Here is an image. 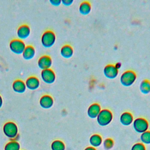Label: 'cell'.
<instances>
[{"label": "cell", "instance_id": "1", "mask_svg": "<svg viewBox=\"0 0 150 150\" xmlns=\"http://www.w3.org/2000/svg\"><path fill=\"white\" fill-rule=\"evenodd\" d=\"M113 118L111 111L108 109H103L100 111L97 117V123L102 127L106 126L110 124Z\"/></svg>", "mask_w": 150, "mask_h": 150}, {"label": "cell", "instance_id": "2", "mask_svg": "<svg viewBox=\"0 0 150 150\" xmlns=\"http://www.w3.org/2000/svg\"><path fill=\"white\" fill-rule=\"evenodd\" d=\"M56 39L55 33L50 30H47L44 32L41 37V43L45 48H50L54 45Z\"/></svg>", "mask_w": 150, "mask_h": 150}, {"label": "cell", "instance_id": "3", "mask_svg": "<svg viewBox=\"0 0 150 150\" xmlns=\"http://www.w3.org/2000/svg\"><path fill=\"white\" fill-rule=\"evenodd\" d=\"M137 79L136 73L132 70H127L123 72L120 79L121 84L125 87L132 86Z\"/></svg>", "mask_w": 150, "mask_h": 150}, {"label": "cell", "instance_id": "4", "mask_svg": "<svg viewBox=\"0 0 150 150\" xmlns=\"http://www.w3.org/2000/svg\"><path fill=\"white\" fill-rule=\"evenodd\" d=\"M3 132L6 137L9 138H15L18 134V128L17 125L12 121L6 122L3 127Z\"/></svg>", "mask_w": 150, "mask_h": 150}, {"label": "cell", "instance_id": "5", "mask_svg": "<svg viewBox=\"0 0 150 150\" xmlns=\"http://www.w3.org/2000/svg\"><path fill=\"white\" fill-rule=\"evenodd\" d=\"M9 49L11 51L16 54H22L26 45L23 40L19 39H14L9 42Z\"/></svg>", "mask_w": 150, "mask_h": 150}, {"label": "cell", "instance_id": "6", "mask_svg": "<svg viewBox=\"0 0 150 150\" xmlns=\"http://www.w3.org/2000/svg\"><path fill=\"white\" fill-rule=\"evenodd\" d=\"M133 128L138 133H143L148 131L149 124L148 121L142 117H138L133 121Z\"/></svg>", "mask_w": 150, "mask_h": 150}, {"label": "cell", "instance_id": "7", "mask_svg": "<svg viewBox=\"0 0 150 150\" xmlns=\"http://www.w3.org/2000/svg\"><path fill=\"white\" fill-rule=\"evenodd\" d=\"M40 76L43 81L47 84H51L53 83L56 80L55 73L51 69L42 70Z\"/></svg>", "mask_w": 150, "mask_h": 150}, {"label": "cell", "instance_id": "8", "mask_svg": "<svg viewBox=\"0 0 150 150\" xmlns=\"http://www.w3.org/2000/svg\"><path fill=\"white\" fill-rule=\"evenodd\" d=\"M104 75L109 79H113L117 77L118 74V69L115 65L109 64L106 65L103 69Z\"/></svg>", "mask_w": 150, "mask_h": 150}, {"label": "cell", "instance_id": "9", "mask_svg": "<svg viewBox=\"0 0 150 150\" xmlns=\"http://www.w3.org/2000/svg\"><path fill=\"white\" fill-rule=\"evenodd\" d=\"M52 65V59L48 55H43L38 60V66L42 70L50 69Z\"/></svg>", "mask_w": 150, "mask_h": 150}, {"label": "cell", "instance_id": "10", "mask_svg": "<svg viewBox=\"0 0 150 150\" xmlns=\"http://www.w3.org/2000/svg\"><path fill=\"white\" fill-rule=\"evenodd\" d=\"M17 36L20 40H25L27 39L30 34V27L26 24L21 25L16 31Z\"/></svg>", "mask_w": 150, "mask_h": 150}, {"label": "cell", "instance_id": "11", "mask_svg": "<svg viewBox=\"0 0 150 150\" xmlns=\"http://www.w3.org/2000/svg\"><path fill=\"white\" fill-rule=\"evenodd\" d=\"M54 100L53 97L48 94L42 96L39 100V105L44 109H49L52 108Z\"/></svg>", "mask_w": 150, "mask_h": 150}, {"label": "cell", "instance_id": "12", "mask_svg": "<svg viewBox=\"0 0 150 150\" xmlns=\"http://www.w3.org/2000/svg\"><path fill=\"white\" fill-rule=\"evenodd\" d=\"M26 88L30 90H35L40 86V81L39 79L35 76L29 77L25 82Z\"/></svg>", "mask_w": 150, "mask_h": 150}, {"label": "cell", "instance_id": "13", "mask_svg": "<svg viewBox=\"0 0 150 150\" xmlns=\"http://www.w3.org/2000/svg\"><path fill=\"white\" fill-rule=\"evenodd\" d=\"M101 110L100 105L97 103H93L91 104L87 111V115L92 119L96 118Z\"/></svg>", "mask_w": 150, "mask_h": 150}, {"label": "cell", "instance_id": "14", "mask_svg": "<svg viewBox=\"0 0 150 150\" xmlns=\"http://www.w3.org/2000/svg\"><path fill=\"white\" fill-rule=\"evenodd\" d=\"M12 89L13 90L19 94H22L25 92L26 90V87L25 83L23 81L20 79L15 80L12 83Z\"/></svg>", "mask_w": 150, "mask_h": 150}, {"label": "cell", "instance_id": "15", "mask_svg": "<svg viewBox=\"0 0 150 150\" xmlns=\"http://www.w3.org/2000/svg\"><path fill=\"white\" fill-rule=\"evenodd\" d=\"M134 121V117L129 112H124L121 114L120 117V121L123 125L128 126L131 125Z\"/></svg>", "mask_w": 150, "mask_h": 150}, {"label": "cell", "instance_id": "16", "mask_svg": "<svg viewBox=\"0 0 150 150\" xmlns=\"http://www.w3.org/2000/svg\"><path fill=\"white\" fill-rule=\"evenodd\" d=\"M36 54V51L33 46L28 45L26 46V47L22 53L23 58L26 60H29L32 59Z\"/></svg>", "mask_w": 150, "mask_h": 150}, {"label": "cell", "instance_id": "17", "mask_svg": "<svg viewBox=\"0 0 150 150\" xmlns=\"http://www.w3.org/2000/svg\"><path fill=\"white\" fill-rule=\"evenodd\" d=\"M74 50L73 47L69 45H65L63 46L60 49V54L61 56L65 59H69L73 55Z\"/></svg>", "mask_w": 150, "mask_h": 150}, {"label": "cell", "instance_id": "18", "mask_svg": "<svg viewBox=\"0 0 150 150\" xmlns=\"http://www.w3.org/2000/svg\"><path fill=\"white\" fill-rule=\"evenodd\" d=\"M79 11L83 15H87L89 14L91 11V4L87 1L82 2L79 5Z\"/></svg>", "mask_w": 150, "mask_h": 150}, {"label": "cell", "instance_id": "19", "mask_svg": "<svg viewBox=\"0 0 150 150\" xmlns=\"http://www.w3.org/2000/svg\"><path fill=\"white\" fill-rule=\"evenodd\" d=\"M90 144L93 147H98L100 146L103 142V139L98 134L92 135L89 139Z\"/></svg>", "mask_w": 150, "mask_h": 150}, {"label": "cell", "instance_id": "20", "mask_svg": "<svg viewBox=\"0 0 150 150\" xmlns=\"http://www.w3.org/2000/svg\"><path fill=\"white\" fill-rule=\"evenodd\" d=\"M139 90L144 94H148L150 93V81L148 80H142L139 85Z\"/></svg>", "mask_w": 150, "mask_h": 150}, {"label": "cell", "instance_id": "21", "mask_svg": "<svg viewBox=\"0 0 150 150\" xmlns=\"http://www.w3.org/2000/svg\"><path fill=\"white\" fill-rule=\"evenodd\" d=\"M52 150H65V145L60 140H55L51 144Z\"/></svg>", "mask_w": 150, "mask_h": 150}, {"label": "cell", "instance_id": "22", "mask_svg": "<svg viewBox=\"0 0 150 150\" xmlns=\"http://www.w3.org/2000/svg\"><path fill=\"white\" fill-rule=\"evenodd\" d=\"M20 144L18 142L12 141L8 142L4 148V150H19Z\"/></svg>", "mask_w": 150, "mask_h": 150}, {"label": "cell", "instance_id": "23", "mask_svg": "<svg viewBox=\"0 0 150 150\" xmlns=\"http://www.w3.org/2000/svg\"><path fill=\"white\" fill-rule=\"evenodd\" d=\"M140 139L142 144H150V131H146L141 134Z\"/></svg>", "mask_w": 150, "mask_h": 150}, {"label": "cell", "instance_id": "24", "mask_svg": "<svg viewBox=\"0 0 150 150\" xmlns=\"http://www.w3.org/2000/svg\"><path fill=\"white\" fill-rule=\"evenodd\" d=\"M114 146V141L110 138H106L103 141V146L105 150H109L111 149Z\"/></svg>", "mask_w": 150, "mask_h": 150}, {"label": "cell", "instance_id": "25", "mask_svg": "<svg viewBox=\"0 0 150 150\" xmlns=\"http://www.w3.org/2000/svg\"><path fill=\"white\" fill-rule=\"evenodd\" d=\"M131 150H146L145 146L142 143H136L131 148Z\"/></svg>", "mask_w": 150, "mask_h": 150}, {"label": "cell", "instance_id": "26", "mask_svg": "<svg viewBox=\"0 0 150 150\" xmlns=\"http://www.w3.org/2000/svg\"><path fill=\"white\" fill-rule=\"evenodd\" d=\"M49 2L54 6H58L62 4V0H50Z\"/></svg>", "mask_w": 150, "mask_h": 150}, {"label": "cell", "instance_id": "27", "mask_svg": "<svg viewBox=\"0 0 150 150\" xmlns=\"http://www.w3.org/2000/svg\"><path fill=\"white\" fill-rule=\"evenodd\" d=\"M73 0H62V4L66 6H70L73 3Z\"/></svg>", "mask_w": 150, "mask_h": 150}, {"label": "cell", "instance_id": "28", "mask_svg": "<svg viewBox=\"0 0 150 150\" xmlns=\"http://www.w3.org/2000/svg\"><path fill=\"white\" fill-rule=\"evenodd\" d=\"M84 150H97V149H96V148L93 147V146H87Z\"/></svg>", "mask_w": 150, "mask_h": 150}, {"label": "cell", "instance_id": "29", "mask_svg": "<svg viewBox=\"0 0 150 150\" xmlns=\"http://www.w3.org/2000/svg\"><path fill=\"white\" fill-rule=\"evenodd\" d=\"M2 104H3V99L2 96L0 95V108L2 107Z\"/></svg>", "mask_w": 150, "mask_h": 150}]
</instances>
